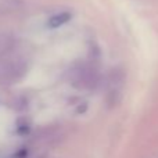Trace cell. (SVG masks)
Wrapping results in <instances>:
<instances>
[{"instance_id": "obj_1", "label": "cell", "mask_w": 158, "mask_h": 158, "mask_svg": "<svg viewBox=\"0 0 158 158\" xmlns=\"http://www.w3.org/2000/svg\"><path fill=\"white\" fill-rule=\"evenodd\" d=\"M72 83L79 87H92L97 82V72L87 64L77 65L71 74Z\"/></svg>"}, {"instance_id": "obj_2", "label": "cell", "mask_w": 158, "mask_h": 158, "mask_svg": "<svg viewBox=\"0 0 158 158\" xmlns=\"http://www.w3.org/2000/svg\"><path fill=\"white\" fill-rule=\"evenodd\" d=\"M71 13H68V11H60V13L50 17L49 21H47V25H49V28H60L64 24H67L71 19Z\"/></svg>"}]
</instances>
